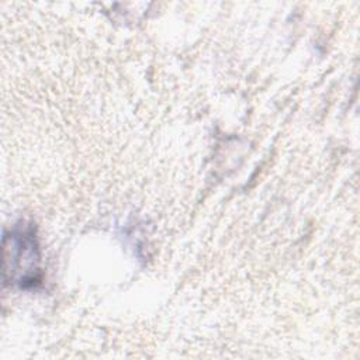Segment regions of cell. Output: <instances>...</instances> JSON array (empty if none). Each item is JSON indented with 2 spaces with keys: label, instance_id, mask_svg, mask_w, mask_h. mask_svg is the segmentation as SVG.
<instances>
[{
  "label": "cell",
  "instance_id": "6da1fadb",
  "mask_svg": "<svg viewBox=\"0 0 360 360\" xmlns=\"http://www.w3.org/2000/svg\"><path fill=\"white\" fill-rule=\"evenodd\" d=\"M3 271L6 280L32 283L37 280L38 253L32 232L14 231L3 240Z\"/></svg>",
  "mask_w": 360,
  "mask_h": 360
}]
</instances>
